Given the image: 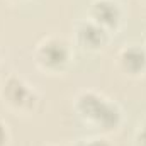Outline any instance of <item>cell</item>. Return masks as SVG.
I'll use <instances>...</instances> for the list:
<instances>
[{"label":"cell","instance_id":"cell-6","mask_svg":"<svg viewBox=\"0 0 146 146\" xmlns=\"http://www.w3.org/2000/svg\"><path fill=\"white\" fill-rule=\"evenodd\" d=\"M117 65L127 76H141L146 72V48L138 44L126 46L117 54Z\"/></svg>","mask_w":146,"mask_h":146},{"label":"cell","instance_id":"cell-7","mask_svg":"<svg viewBox=\"0 0 146 146\" xmlns=\"http://www.w3.org/2000/svg\"><path fill=\"white\" fill-rule=\"evenodd\" d=\"M134 145L136 146H146V119L139 124L136 136H134Z\"/></svg>","mask_w":146,"mask_h":146},{"label":"cell","instance_id":"cell-2","mask_svg":"<svg viewBox=\"0 0 146 146\" xmlns=\"http://www.w3.org/2000/svg\"><path fill=\"white\" fill-rule=\"evenodd\" d=\"M36 65L46 73H63L72 60V49L61 37L49 36L37 44L34 51Z\"/></svg>","mask_w":146,"mask_h":146},{"label":"cell","instance_id":"cell-9","mask_svg":"<svg viewBox=\"0 0 146 146\" xmlns=\"http://www.w3.org/2000/svg\"><path fill=\"white\" fill-rule=\"evenodd\" d=\"M9 143V131H7V126L0 121V146H7Z\"/></svg>","mask_w":146,"mask_h":146},{"label":"cell","instance_id":"cell-11","mask_svg":"<svg viewBox=\"0 0 146 146\" xmlns=\"http://www.w3.org/2000/svg\"><path fill=\"white\" fill-rule=\"evenodd\" d=\"M51 146H56V145H51Z\"/></svg>","mask_w":146,"mask_h":146},{"label":"cell","instance_id":"cell-3","mask_svg":"<svg viewBox=\"0 0 146 146\" xmlns=\"http://www.w3.org/2000/svg\"><path fill=\"white\" fill-rule=\"evenodd\" d=\"M0 97L3 104H7L10 109L22 114H31L36 109L39 100L37 94L17 75H9L0 87Z\"/></svg>","mask_w":146,"mask_h":146},{"label":"cell","instance_id":"cell-4","mask_svg":"<svg viewBox=\"0 0 146 146\" xmlns=\"http://www.w3.org/2000/svg\"><path fill=\"white\" fill-rule=\"evenodd\" d=\"M88 19L110 34L122 22V9L117 0H94L88 7Z\"/></svg>","mask_w":146,"mask_h":146},{"label":"cell","instance_id":"cell-1","mask_svg":"<svg viewBox=\"0 0 146 146\" xmlns=\"http://www.w3.org/2000/svg\"><path fill=\"white\" fill-rule=\"evenodd\" d=\"M75 112L85 124L104 133L115 131L122 121L119 106L94 90H83L76 95Z\"/></svg>","mask_w":146,"mask_h":146},{"label":"cell","instance_id":"cell-5","mask_svg":"<svg viewBox=\"0 0 146 146\" xmlns=\"http://www.w3.org/2000/svg\"><path fill=\"white\" fill-rule=\"evenodd\" d=\"M76 41L85 51L97 53L104 49L106 44L109 42V33L100 26H97L95 22H92L90 19H87L80 22L76 27Z\"/></svg>","mask_w":146,"mask_h":146},{"label":"cell","instance_id":"cell-8","mask_svg":"<svg viewBox=\"0 0 146 146\" xmlns=\"http://www.w3.org/2000/svg\"><path fill=\"white\" fill-rule=\"evenodd\" d=\"M76 146H112L107 139H102V138H95V139H82L78 141Z\"/></svg>","mask_w":146,"mask_h":146},{"label":"cell","instance_id":"cell-10","mask_svg":"<svg viewBox=\"0 0 146 146\" xmlns=\"http://www.w3.org/2000/svg\"><path fill=\"white\" fill-rule=\"evenodd\" d=\"M10 2H24V0H10Z\"/></svg>","mask_w":146,"mask_h":146}]
</instances>
